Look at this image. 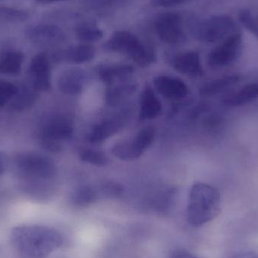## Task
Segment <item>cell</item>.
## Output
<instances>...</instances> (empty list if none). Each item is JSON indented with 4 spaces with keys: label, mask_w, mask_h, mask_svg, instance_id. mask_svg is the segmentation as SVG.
Masks as SVG:
<instances>
[{
    "label": "cell",
    "mask_w": 258,
    "mask_h": 258,
    "mask_svg": "<svg viewBox=\"0 0 258 258\" xmlns=\"http://www.w3.org/2000/svg\"><path fill=\"white\" fill-rule=\"evenodd\" d=\"M72 120L63 115H54L45 119L39 130V142L50 151H60L61 141L71 139L74 135Z\"/></svg>",
    "instance_id": "5"
},
{
    "label": "cell",
    "mask_w": 258,
    "mask_h": 258,
    "mask_svg": "<svg viewBox=\"0 0 258 258\" xmlns=\"http://www.w3.org/2000/svg\"><path fill=\"white\" fill-rule=\"evenodd\" d=\"M258 98V83H251L229 94L224 98V104L230 107L245 105Z\"/></svg>",
    "instance_id": "21"
},
{
    "label": "cell",
    "mask_w": 258,
    "mask_h": 258,
    "mask_svg": "<svg viewBox=\"0 0 258 258\" xmlns=\"http://www.w3.org/2000/svg\"><path fill=\"white\" fill-rule=\"evenodd\" d=\"M188 1L189 0H153V4L161 7H170V6H179Z\"/></svg>",
    "instance_id": "31"
},
{
    "label": "cell",
    "mask_w": 258,
    "mask_h": 258,
    "mask_svg": "<svg viewBox=\"0 0 258 258\" xmlns=\"http://www.w3.org/2000/svg\"><path fill=\"white\" fill-rule=\"evenodd\" d=\"M221 209V195L216 188L202 182L191 186L186 206V219L191 226L200 227L211 222Z\"/></svg>",
    "instance_id": "3"
},
{
    "label": "cell",
    "mask_w": 258,
    "mask_h": 258,
    "mask_svg": "<svg viewBox=\"0 0 258 258\" xmlns=\"http://www.w3.org/2000/svg\"><path fill=\"white\" fill-rule=\"evenodd\" d=\"M174 192L171 189L165 192H161L155 198L153 206L159 212H168L174 201Z\"/></svg>",
    "instance_id": "29"
},
{
    "label": "cell",
    "mask_w": 258,
    "mask_h": 258,
    "mask_svg": "<svg viewBox=\"0 0 258 258\" xmlns=\"http://www.w3.org/2000/svg\"><path fill=\"white\" fill-rule=\"evenodd\" d=\"M254 34H255V35H256V36H257V38H258V30H257V32H256V33H254Z\"/></svg>",
    "instance_id": "36"
},
{
    "label": "cell",
    "mask_w": 258,
    "mask_h": 258,
    "mask_svg": "<svg viewBox=\"0 0 258 258\" xmlns=\"http://www.w3.org/2000/svg\"><path fill=\"white\" fill-rule=\"evenodd\" d=\"M95 56V48L89 44L84 43L58 51L54 54V59L57 61L81 64L92 61Z\"/></svg>",
    "instance_id": "17"
},
{
    "label": "cell",
    "mask_w": 258,
    "mask_h": 258,
    "mask_svg": "<svg viewBox=\"0 0 258 258\" xmlns=\"http://www.w3.org/2000/svg\"><path fill=\"white\" fill-rule=\"evenodd\" d=\"M10 243L20 258H47L63 244L55 229L39 224H22L12 229Z\"/></svg>",
    "instance_id": "2"
},
{
    "label": "cell",
    "mask_w": 258,
    "mask_h": 258,
    "mask_svg": "<svg viewBox=\"0 0 258 258\" xmlns=\"http://www.w3.org/2000/svg\"><path fill=\"white\" fill-rule=\"evenodd\" d=\"M20 190L34 201L45 202L57 192L58 171L54 161L39 153L25 152L14 158Z\"/></svg>",
    "instance_id": "1"
},
{
    "label": "cell",
    "mask_w": 258,
    "mask_h": 258,
    "mask_svg": "<svg viewBox=\"0 0 258 258\" xmlns=\"http://www.w3.org/2000/svg\"><path fill=\"white\" fill-rule=\"evenodd\" d=\"M162 103L150 86L143 90L140 100V120H151L156 119L162 113Z\"/></svg>",
    "instance_id": "18"
},
{
    "label": "cell",
    "mask_w": 258,
    "mask_h": 258,
    "mask_svg": "<svg viewBox=\"0 0 258 258\" xmlns=\"http://www.w3.org/2000/svg\"><path fill=\"white\" fill-rule=\"evenodd\" d=\"M79 157L83 162L95 166H105L109 163L108 156L101 150L83 148L79 152Z\"/></svg>",
    "instance_id": "27"
},
{
    "label": "cell",
    "mask_w": 258,
    "mask_h": 258,
    "mask_svg": "<svg viewBox=\"0 0 258 258\" xmlns=\"http://www.w3.org/2000/svg\"><path fill=\"white\" fill-rule=\"evenodd\" d=\"M242 48V36L239 32L233 33L220 42L208 56V63L212 68L228 66L237 60Z\"/></svg>",
    "instance_id": "9"
},
{
    "label": "cell",
    "mask_w": 258,
    "mask_h": 258,
    "mask_svg": "<svg viewBox=\"0 0 258 258\" xmlns=\"http://www.w3.org/2000/svg\"><path fill=\"white\" fill-rule=\"evenodd\" d=\"M181 15L177 12L161 14L155 21V31L159 39L165 43L177 45L186 39Z\"/></svg>",
    "instance_id": "8"
},
{
    "label": "cell",
    "mask_w": 258,
    "mask_h": 258,
    "mask_svg": "<svg viewBox=\"0 0 258 258\" xmlns=\"http://www.w3.org/2000/svg\"><path fill=\"white\" fill-rule=\"evenodd\" d=\"M77 39L85 44L98 42L104 37V32L94 23H82L76 28Z\"/></svg>",
    "instance_id": "24"
},
{
    "label": "cell",
    "mask_w": 258,
    "mask_h": 258,
    "mask_svg": "<svg viewBox=\"0 0 258 258\" xmlns=\"http://www.w3.org/2000/svg\"><path fill=\"white\" fill-rule=\"evenodd\" d=\"M174 71L183 75L197 77L203 74L200 55L194 51H185L177 54L171 60Z\"/></svg>",
    "instance_id": "15"
},
{
    "label": "cell",
    "mask_w": 258,
    "mask_h": 258,
    "mask_svg": "<svg viewBox=\"0 0 258 258\" xmlns=\"http://www.w3.org/2000/svg\"><path fill=\"white\" fill-rule=\"evenodd\" d=\"M27 75L30 86L36 92H48L51 89V63L46 53H38L32 58Z\"/></svg>",
    "instance_id": "10"
},
{
    "label": "cell",
    "mask_w": 258,
    "mask_h": 258,
    "mask_svg": "<svg viewBox=\"0 0 258 258\" xmlns=\"http://www.w3.org/2000/svg\"><path fill=\"white\" fill-rule=\"evenodd\" d=\"M238 82H239V77L235 76L218 79L205 85L200 89V94L203 96H212L228 89L230 86H234Z\"/></svg>",
    "instance_id": "25"
},
{
    "label": "cell",
    "mask_w": 258,
    "mask_h": 258,
    "mask_svg": "<svg viewBox=\"0 0 258 258\" xmlns=\"http://www.w3.org/2000/svg\"><path fill=\"white\" fill-rule=\"evenodd\" d=\"M154 138V128L146 127L140 131L135 138L116 142L112 147V154L120 160H135L145 153L153 144Z\"/></svg>",
    "instance_id": "7"
},
{
    "label": "cell",
    "mask_w": 258,
    "mask_h": 258,
    "mask_svg": "<svg viewBox=\"0 0 258 258\" xmlns=\"http://www.w3.org/2000/svg\"><path fill=\"white\" fill-rule=\"evenodd\" d=\"M66 1V0H36L41 4H51V3H58V2Z\"/></svg>",
    "instance_id": "34"
},
{
    "label": "cell",
    "mask_w": 258,
    "mask_h": 258,
    "mask_svg": "<svg viewBox=\"0 0 258 258\" xmlns=\"http://www.w3.org/2000/svg\"><path fill=\"white\" fill-rule=\"evenodd\" d=\"M239 19L241 22L244 24L245 27L248 29L250 31L252 32L253 33H255L258 30V27L256 25L255 23L253 21L252 16L249 11H242L239 13Z\"/></svg>",
    "instance_id": "30"
},
{
    "label": "cell",
    "mask_w": 258,
    "mask_h": 258,
    "mask_svg": "<svg viewBox=\"0 0 258 258\" xmlns=\"http://www.w3.org/2000/svg\"><path fill=\"white\" fill-rule=\"evenodd\" d=\"M89 77L87 73L80 68H71L61 73L57 79V87L64 95H79L86 88Z\"/></svg>",
    "instance_id": "11"
},
{
    "label": "cell",
    "mask_w": 258,
    "mask_h": 258,
    "mask_svg": "<svg viewBox=\"0 0 258 258\" xmlns=\"http://www.w3.org/2000/svg\"><path fill=\"white\" fill-rule=\"evenodd\" d=\"M30 18L28 12L22 9L10 7L8 6H0V23H21L27 21Z\"/></svg>",
    "instance_id": "26"
},
{
    "label": "cell",
    "mask_w": 258,
    "mask_h": 258,
    "mask_svg": "<svg viewBox=\"0 0 258 258\" xmlns=\"http://www.w3.org/2000/svg\"><path fill=\"white\" fill-rule=\"evenodd\" d=\"M25 36L30 42L40 45L57 43L61 42L64 38L60 27L49 24L30 26L26 29Z\"/></svg>",
    "instance_id": "13"
},
{
    "label": "cell",
    "mask_w": 258,
    "mask_h": 258,
    "mask_svg": "<svg viewBox=\"0 0 258 258\" xmlns=\"http://www.w3.org/2000/svg\"><path fill=\"white\" fill-rule=\"evenodd\" d=\"M104 48L111 52L125 54L141 68H147L156 60L153 47L126 30L115 32L104 44Z\"/></svg>",
    "instance_id": "4"
},
{
    "label": "cell",
    "mask_w": 258,
    "mask_h": 258,
    "mask_svg": "<svg viewBox=\"0 0 258 258\" xmlns=\"http://www.w3.org/2000/svg\"><path fill=\"white\" fill-rule=\"evenodd\" d=\"M124 122V119L120 117L104 119L91 129L88 139L93 144H102L123 128Z\"/></svg>",
    "instance_id": "16"
},
{
    "label": "cell",
    "mask_w": 258,
    "mask_h": 258,
    "mask_svg": "<svg viewBox=\"0 0 258 258\" xmlns=\"http://www.w3.org/2000/svg\"><path fill=\"white\" fill-rule=\"evenodd\" d=\"M107 87L108 88L106 90L105 99L107 104L110 106H115L122 102L124 99L132 95L137 88L135 83L131 81V80Z\"/></svg>",
    "instance_id": "22"
},
{
    "label": "cell",
    "mask_w": 258,
    "mask_h": 258,
    "mask_svg": "<svg viewBox=\"0 0 258 258\" xmlns=\"http://www.w3.org/2000/svg\"><path fill=\"white\" fill-rule=\"evenodd\" d=\"M5 168H6V164H5L4 159L0 156V176L5 172Z\"/></svg>",
    "instance_id": "35"
},
{
    "label": "cell",
    "mask_w": 258,
    "mask_h": 258,
    "mask_svg": "<svg viewBox=\"0 0 258 258\" xmlns=\"http://www.w3.org/2000/svg\"><path fill=\"white\" fill-rule=\"evenodd\" d=\"M95 73L98 78L109 86L130 80L135 73V68L125 63L101 64L95 68Z\"/></svg>",
    "instance_id": "14"
},
{
    "label": "cell",
    "mask_w": 258,
    "mask_h": 258,
    "mask_svg": "<svg viewBox=\"0 0 258 258\" xmlns=\"http://www.w3.org/2000/svg\"><path fill=\"white\" fill-rule=\"evenodd\" d=\"M18 86L8 80H0V109L9 104L18 92Z\"/></svg>",
    "instance_id": "28"
},
{
    "label": "cell",
    "mask_w": 258,
    "mask_h": 258,
    "mask_svg": "<svg viewBox=\"0 0 258 258\" xmlns=\"http://www.w3.org/2000/svg\"><path fill=\"white\" fill-rule=\"evenodd\" d=\"M236 26L230 17L215 15L200 21L194 27V36L207 43L222 42L236 31Z\"/></svg>",
    "instance_id": "6"
},
{
    "label": "cell",
    "mask_w": 258,
    "mask_h": 258,
    "mask_svg": "<svg viewBox=\"0 0 258 258\" xmlns=\"http://www.w3.org/2000/svg\"><path fill=\"white\" fill-rule=\"evenodd\" d=\"M24 54L17 50H9L0 55V74L17 76L22 71Z\"/></svg>",
    "instance_id": "19"
},
{
    "label": "cell",
    "mask_w": 258,
    "mask_h": 258,
    "mask_svg": "<svg viewBox=\"0 0 258 258\" xmlns=\"http://www.w3.org/2000/svg\"><path fill=\"white\" fill-rule=\"evenodd\" d=\"M153 86L158 93L168 99H183L189 94L187 85L180 79L171 76H158L153 80Z\"/></svg>",
    "instance_id": "12"
},
{
    "label": "cell",
    "mask_w": 258,
    "mask_h": 258,
    "mask_svg": "<svg viewBox=\"0 0 258 258\" xmlns=\"http://www.w3.org/2000/svg\"><path fill=\"white\" fill-rule=\"evenodd\" d=\"M37 98L38 92L31 86L19 88L16 95L9 103V109L13 111H23L32 107Z\"/></svg>",
    "instance_id": "23"
},
{
    "label": "cell",
    "mask_w": 258,
    "mask_h": 258,
    "mask_svg": "<svg viewBox=\"0 0 258 258\" xmlns=\"http://www.w3.org/2000/svg\"><path fill=\"white\" fill-rule=\"evenodd\" d=\"M169 258H199L194 256V254L187 252V251H182V250H178V251H174L171 257Z\"/></svg>",
    "instance_id": "32"
},
{
    "label": "cell",
    "mask_w": 258,
    "mask_h": 258,
    "mask_svg": "<svg viewBox=\"0 0 258 258\" xmlns=\"http://www.w3.org/2000/svg\"><path fill=\"white\" fill-rule=\"evenodd\" d=\"M232 258H258V251H245L239 253Z\"/></svg>",
    "instance_id": "33"
},
{
    "label": "cell",
    "mask_w": 258,
    "mask_h": 258,
    "mask_svg": "<svg viewBox=\"0 0 258 258\" xmlns=\"http://www.w3.org/2000/svg\"><path fill=\"white\" fill-rule=\"evenodd\" d=\"M102 197L103 194L100 185H86L75 189L71 195V203L76 207L83 208L97 203Z\"/></svg>",
    "instance_id": "20"
}]
</instances>
